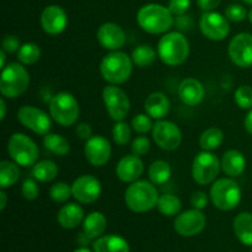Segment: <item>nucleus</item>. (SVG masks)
Segmentation results:
<instances>
[{
	"label": "nucleus",
	"mask_w": 252,
	"mask_h": 252,
	"mask_svg": "<svg viewBox=\"0 0 252 252\" xmlns=\"http://www.w3.org/2000/svg\"><path fill=\"white\" fill-rule=\"evenodd\" d=\"M137 22L143 31L150 34L166 33L175 24L169 7L160 4H147L137 12Z\"/></svg>",
	"instance_id": "nucleus-1"
},
{
	"label": "nucleus",
	"mask_w": 252,
	"mask_h": 252,
	"mask_svg": "<svg viewBox=\"0 0 252 252\" xmlns=\"http://www.w3.org/2000/svg\"><path fill=\"white\" fill-rule=\"evenodd\" d=\"M159 193L152 181L138 180L132 182L125 192V202L134 213H145L158 206Z\"/></svg>",
	"instance_id": "nucleus-2"
},
{
	"label": "nucleus",
	"mask_w": 252,
	"mask_h": 252,
	"mask_svg": "<svg viewBox=\"0 0 252 252\" xmlns=\"http://www.w3.org/2000/svg\"><path fill=\"white\" fill-rule=\"evenodd\" d=\"M189 54V39L179 31L166 32L158 42V56L162 63L169 66H177L185 63Z\"/></svg>",
	"instance_id": "nucleus-3"
},
{
	"label": "nucleus",
	"mask_w": 252,
	"mask_h": 252,
	"mask_svg": "<svg viewBox=\"0 0 252 252\" xmlns=\"http://www.w3.org/2000/svg\"><path fill=\"white\" fill-rule=\"evenodd\" d=\"M132 57L121 51L106 54L100 63V73L108 84L121 85L128 81L133 71Z\"/></svg>",
	"instance_id": "nucleus-4"
},
{
	"label": "nucleus",
	"mask_w": 252,
	"mask_h": 252,
	"mask_svg": "<svg viewBox=\"0 0 252 252\" xmlns=\"http://www.w3.org/2000/svg\"><path fill=\"white\" fill-rule=\"evenodd\" d=\"M30 86V74L22 63H9L1 69L0 93L5 98L21 96Z\"/></svg>",
	"instance_id": "nucleus-5"
},
{
	"label": "nucleus",
	"mask_w": 252,
	"mask_h": 252,
	"mask_svg": "<svg viewBox=\"0 0 252 252\" xmlns=\"http://www.w3.org/2000/svg\"><path fill=\"white\" fill-rule=\"evenodd\" d=\"M209 194L212 203L220 211H233L241 201V189L233 177H223L214 181Z\"/></svg>",
	"instance_id": "nucleus-6"
},
{
	"label": "nucleus",
	"mask_w": 252,
	"mask_h": 252,
	"mask_svg": "<svg viewBox=\"0 0 252 252\" xmlns=\"http://www.w3.org/2000/svg\"><path fill=\"white\" fill-rule=\"evenodd\" d=\"M49 115L58 125L69 127L78 122L80 108L76 98L70 93L56 94L49 102Z\"/></svg>",
	"instance_id": "nucleus-7"
},
{
	"label": "nucleus",
	"mask_w": 252,
	"mask_h": 252,
	"mask_svg": "<svg viewBox=\"0 0 252 252\" xmlns=\"http://www.w3.org/2000/svg\"><path fill=\"white\" fill-rule=\"evenodd\" d=\"M7 153L19 166L31 167L38 160V147L24 133H14L7 140Z\"/></svg>",
	"instance_id": "nucleus-8"
},
{
	"label": "nucleus",
	"mask_w": 252,
	"mask_h": 252,
	"mask_svg": "<svg viewBox=\"0 0 252 252\" xmlns=\"http://www.w3.org/2000/svg\"><path fill=\"white\" fill-rule=\"evenodd\" d=\"M221 169V161L212 152L198 153L192 162V177L201 186H207L216 181Z\"/></svg>",
	"instance_id": "nucleus-9"
},
{
	"label": "nucleus",
	"mask_w": 252,
	"mask_h": 252,
	"mask_svg": "<svg viewBox=\"0 0 252 252\" xmlns=\"http://www.w3.org/2000/svg\"><path fill=\"white\" fill-rule=\"evenodd\" d=\"M102 98L106 111L113 121L118 122L127 117L130 110V101L120 86L113 84L106 86L102 91Z\"/></svg>",
	"instance_id": "nucleus-10"
},
{
	"label": "nucleus",
	"mask_w": 252,
	"mask_h": 252,
	"mask_svg": "<svg viewBox=\"0 0 252 252\" xmlns=\"http://www.w3.org/2000/svg\"><path fill=\"white\" fill-rule=\"evenodd\" d=\"M17 120L27 129L38 135H46L51 132L52 117L41 108L25 105L17 111Z\"/></svg>",
	"instance_id": "nucleus-11"
},
{
	"label": "nucleus",
	"mask_w": 252,
	"mask_h": 252,
	"mask_svg": "<svg viewBox=\"0 0 252 252\" xmlns=\"http://www.w3.org/2000/svg\"><path fill=\"white\" fill-rule=\"evenodd\" d=\"M152 132L155 144L161 149L171 152L181 145L182 132L179 126L171 121H157Z\"/></svg>",
	"instance_id": "nucleus-12"
},
{
	"label": "nucleus",
	"mask_w": 252,
	"mask_h": 252,
	"mask_svg": "<svg viewBox=\"0 0 252 252\" xmlns=\"http://www.w3.org/2000/svg\"><path fill=\"white\" fill-rule=\"evenodd\" d=\"M199 30L212 41H223L230 32L229 20L216 11H206L199 20Z\"/></svg>",
	"instance_id": "nucleus-13"
},
{
	"label": "nucleus",
	"mask_w": 252,
	"mask_h": 252,
	"mask_svg": "<svg viewBox=\"0 0 252 252\" xmlns=\"http://www.w3.org/2000/svg\"><path fill=\"white\" fill-rule=\"evenodd\" d=\"M231 62L240 68L252 66V34L241 32L231 38L228 47Z\"/></svg>",
	"instance_id": "nucleus-14"
},
{
	"label": "nucleus",
	"mask_w": 252,
	"mask_h": 252,
	"mask_svg": "<svg viewBox=\"0 0 252 252\" xmlns=\"http://www.w3.org/2000/svg\"><path fill=\"white\" fill-rule=\"evenodd\" d=\"M206 223V216L202 211L193 208L177 214L174 221V228L181 236H194L203 231Z\"/></svg>",
	"instance_id": "nucleus-15"
},
{
	"label": "nucleus",
	"mask_w": 252,
	"mask_h": 252,
	"mask_svg": "<svg viewBox=\"0 0 252 252\" xmlns=\"http://www.w3.org/2000/svg\"><path fill=\"white\" fill-rule=\"evenodd\" d=\"M111 153H112V148H111L110 142L102 135H93L90 139L86 140L85 147H84L86 160L96 167L105 166L110 161Z\"/></svg>",
	"instance_id": "nucleus-16"
},
{
	"label": "nucleus",
	"mask_w": 252,
	"mask_h": 252,
	"mask_svg": "<svg viewBox=\"0 0 252 252\" xmlns=\"http://www.w3.org/2000/svg\"><path fill=\"white\" fill-rule=\"evenodd\" d=\"M71 192L74 198L80 203H94L101 194V182L95 176L83 175L71 184Z\"/></svg>",
	"instance_id": "nucleus-17"
},
{
	"label": "nucleus",
	"mask_w": 252,
	"mask_h": 252,
	"mask_svg": "<svg viewBox=\"0 0 252 252\" xmlns=\"http://www.w3.org/2000/svg\"><path fill=\"white\" fill-rule=\"evenodd\" d=\"M39 20L43 31L52 36L61 34L68 25V15L59 5H48L44 7Z\"/></svg>",
	"instance_id": "nucleus-18"
},
{
	"label": "nucleus",
	"mask_w": 252,
	"mask_h": 252,
	"mask_svg": "<svg viewBox=\"0 0 252 252\" xmlns=\"http://www.w3.org/2000/svg\"><path fill=\"white\" fill-rule=\"evenodd\" d=\"M97 41L107 51H120L126 43V32L115 22H105L97 30Z\"/></svg>",
	"instance_id": "nucleus-19"
},
{
	"label": "nucleus",
	"mask_w": 252,
	"mask_h": 252,
	"mask_svg": "<svg viewBox=\"0 0 252 252\" xmlns=\"http://www.w3.org/2000/svg\"><path fill=\"white\" fill-rule=\"evenodd\" d=\"M144 172V162L138 155H126L116 166V175L126 184H132L139 180Z\"/></svg>",
	"instance_id": "nucleus-20"
},
{
	"label": "nucleus",
	"mask_w": 252,
	"mask_h": 252,
	"mask_svg": "<svg viewBox=\"0 0 252 252\" xmlns=\"http://www.w3.org/2000/svg\"><path fill=\"white\" fill-rule=\"evenodd\" d=\"M203 84L194 78H186L179 85V97L186 106H197L204 100Z\"/></svg>",
	"instance_id": "nucleus-21"
},
{
	"label": "nucleus",
	"mask_w": 252,
	"mask_h": 252,
	"mask_svg": "<svg viewBox=\"0 0 252 252\" xmlns=\"http://www.w3.org/2000/svg\"><path fill=\"white\" fill-rule=\"evenodd\" d=\"M170 100L164 93L155 91L150 94L144 101V110L147 115L154 120H164L170 112Z\"/></svg>",
	"instance_id": "nucleus-22"
},
{
	"label": "nucleus",
	"mask_w": 252,
	"mask_h": 252,
	"mask_svg": "<svg viewBox=\"0 0 252 252\" xmlns=\"http://www.w3.org/2000/svg\"><path fill=\"white\" fill-rule=\"evenodd\" d=\"M246 159L239 150L230 149L224 153L221 159V170L229 177H238L245 171Z\"/></svg>",
	"instance_id": "nucleus-23"
},
{
	"label": "nucleus",
	"mask_w": 252,
	"mask_h": 252,
	"mask_svg": "<svg viewBox=\"0 0 252 252\" xmlns=\"http://www.w3.org/2000/svg\"><path fill=\"white\" fill-rule=\"evenodd\" d=\"M84 209L76 203H68L61 208L57 216L58 224L64 229H74L84 221Z\"/></svg>",
	"instance_id": "nucleus-24"
},
{
	"label": "nucleus",
	"mask_w": 252,
	"mask_h": 252,
	"mask_svg": "<svg viewBox=\"0 0 252 252\" xmlns=\"http://www.w3.org/2000/svg\"><path fill=\"white\" fill-rule=\"evenodd\" d=\"M107 228V219L100 212H93L85 217L83 221L84 235L88 239H97L102 236V234Z\"/></svg>",
	"instance_id": "nucleus-25"
},
{
	"label": "nucleus",
	"mask_w": 252,
	"mask_h": 252,
	"mask_svg": "<svg viewBox=\"0 0 252 252\" xmlns=\"http://www.w3.org/2000/svg\"><path fill=\"white\" fill-rule=\"evenodd\" d=\"M234 233L240 243L244 245L252 246V214L243 212L238 214L233 223Z\"/></svg>",
	"instance_id": "nucleus-26"
},
{
	"label": "nucleus",
	"mask_w": 252,
	"mask_h": 252,
	"mask_svg": "<svg viewBox=\"0 0 252 252\" xmlns=\"http://www.w3.org/2000/svg\"><path fill=\"white\" fill-rule=\"evenodd\" d=\"M94 252H129V245L122 236H100L94 243Z\"/></svg>",
	"instance_id": "nucleus-27"
},
{
	"label": "nucleus",
	"mask_w": 252,
	"mask_h": 252,
	"mask_svg": "<svg viewBox=\"0 0 252 252\" xmlns=\"http://www.w3.org/2000/svg\"><path fill=\"white\" fill-rule=\"evenodd\" d=\"M31 175L39 182H51L58 175V166L52 160H41L32 166Z\"/></svg>",
	"instance_id": "nucleus-28"
},
{
	"label": "nucleus",
	"mask_w": 252,
	"mask_h": 252,
	"mask_svg": "<svg viewBox=\"0 0 252 252\" xmlns=\"http://www.w3.org/2000/svg\"><path fill=\"white\" fill-rule=\"evenodd\" d=\"M20 177L19 165L10 160L0 161V187L1 189L14 186Z\"/></svg>",
	"instance_id": "nucleus-29"
},
{
	"label": "nucleus",
	"mask_w": 252,
	"mask_h": 252,
	"mask_svg": "<svg viewBox=\"0 0 252 252\" xmlns=\"http://www.w3.org/2000/svg\"><path fill=\"white\" fill-rule=\"evenodd\" d=\"M148 175H149V180L154 185H164L171 179L172 170L169 162L164 161V160H157L153 162L148 169Z\"/></svg>",
	"instance_id": "nucleus-30"
},
{
	"label": "nucleus",
	"mask_w": 252,
	"mask_h": 252,
	"mask_svg": "<svg viewBox=\"0 0 252 252\" xmlns=\"http://www.w3.org/2000/svg\"><path fill=\"white\" fill-rule=\"evenodd\" d=\"M224 142V133L220 128L212 127L204 130L199 137V147L206 152L218 149Z\"/></svg>",
	"instance_id": "nucleus-31"
},
{
	"label": "nucleus",
	"mask_w": 252,
	"mask_h": 252,
	"mask_svg": "<svg viewBox=\"0 0 252 252\" xmlns=\"http://www.w3.org/2000/svg\"><path fill=\"white\" fill-rule=\"evenodd\" d=\"M130 57H132L134 65L139 66V68H147L157 61L158 52L149 44H140L133 49Z\"/></svg>",
	"instance_id": "nucleus-32"
},
{
	"label": "nucleus",
	"mask_w": 252,
	"mask_h": 252,
	"mask_svg": "<svg viewBox=\"0 0 252 252\" xmlns=\"http://www.w3.org/2000/svg\"><path fill=\"white\" fill-rule=\"evenodd\" d=\"M43 145L48 152L58 157H64L70 152V144L68 140L57 133H48L44 135Z\"/></svg>",
	"instance_id": "nucleus-33"
},
{
	"label": "nucleus",
	"mask_w": 252,
	"mask_h": 252,
	"mask_svg": "<svg viewBox=\"0 0 252 252\" xmlns=\"http://www.w3.org/2000/svg\"><path fill=\"white\" fill-rule=\"evenodd\" d=\"M158 211L165 217H175L181 211V199L171 193H165L159 197L158 201Z\"/></svg>",
	"instance_id": "nucleus-34"
},
{
	"label": "nucleus",
	"mask_w": 252,
	"mask_h": 252,
	"mask_svg": "<svg viewBox=\"0 0 252 252\" xmlns=\"http://www.w3.org/2000/svg\"><path fill=\"white\" fill-rule=\"evenodd\" d=\"M41 58V48L38 44L33 42H26L21 44L20 49L17 51V59L24 65H32L37 63Z\"/></svg>",
	"instance_id": "nucleus-35"
},
{
	"label": "nucleus",
	"mask_w": 252,
	"mask_h": 252,
	"mask_svg": "<svg viewBox=\"0 0 252 252\" xmlns=\"http://www.w3.org/2000/svg\"><path fill=\"white\" fill-rule=\"evenodd\" d=\"M73 196V192H71V186H69L66 182H56L54 185H52V187L49 189V197L52 198V201H54L56 203H65L69 201V198Z\"/></svg>",
	"instance_id": "nucleus-36"
},
{
	"label": "nucleus",
	"mask_w": 252,
	"mask_h": 252,
	"mask_svg": "<svg viewBox=\"0 0 252 252\" xmlns=\"http://www.w3.org/2000/svg\"><path fill=\"white\" fill-rule=\"evenodd\" d=\"M234 100L241 110L252 108V86L240 85L234 93Z\"/></svg>",
	"instance_id": "nucleus-37"
},
{
	"label": "nucleus",
	"mask_w": 252,
	"mask_h": 252,
	"mask_svg": "<svg viewBox=\"0 0 252 252\" xmlns=\"http://www.w3.org/2000/svg\"><path fill=\"white\" fill-rule=\"evenodd\" d=\"M113 140L116 144L118 145H126L130 139L132 135V130H130V126L128 123L123 122V121H118L112 129Z\"/></svg>",
	"instance_id": "nucleus-38"
},
{
	"label": "nucleus",
	"mask_w": 252,
	"mask_h": 252,
	"mask_svg": "<svg viewBox=\"0 0 252 252\" xmlns=\"http://www.w3.org/2000/svg\"><path fill=\"white\" fill-rule=\"evenodd\" d=\"M153 125L152 117L147 113H139V115L134 116L132 120V128L137 133H140V134H145V133L153 130Z\"/></svg>",
	"instance_id": "nucleus-39"
},
{
	"label": "nucleus",
	"mask_w": 252,
	"mask_h": 252,
	"mask_svg": "<svg viewBox=\"0 0 252 252\" xmlns=\"http://www.w3.org/2000/svg\"><path fill=\"white\" fill-rule=\"evenodd\" d=\"M249 12L246 11L245 7L240 4H230L225 9V17L229 21L241 22L246 19Z\"/></svg>",
	"instance_id": "nucleus-40"
},
{
	"label": "nucleus",
	"mask_w": 252,
	"mask_h": 252,
	"mask_svg": "<svg viewBox=\"0 0 252 252\" xmlns=\"http://www.w3.org/2000/svg\"><path fill=\"white\" fill-rule=\"evenodd\" d=\"M21 192L24 198H26L27 201H34L39 194V187L38 185H37V180H25L21 187Z\"/></svg>",
	"instance_id": "nucleus-41"
},
{
	"label": "nucleus",
	"mask_w": 252,
	"mask_h": 252,
	"mask_svg": "<svg viewBox=\"0 0 252 252\" xmlns=\"http://www.w3.org/2000/svg\"><path fill=\"white\" fill-rule=\"evenodd\" d=\"M150 150V140L147 137H137L132 143V153L138 157H143V155L148 154Z\"/></svg>",
	"instance_id": "nucleus-42"
},
{
	"label": "nucleus",
	"mask_w": 252,
	"mask_h": 252,
	"mask_svg": "<svg viewBox=\"0 0 252 252\" xmlns=\"http://www.w3.org/2000/svg\"><path fill=\"white\" fill-rule=\"evenodd\" d=\"M191 6V0H170L169 9L175 16L185 15Z\"/></svg>",
	"instance_id": "nucleus-43"
},
{
	"label": "nucleus",
	"mask_w": 252,
	"mask_h": 252,
	"mask_svg": "<svg viewBox=\"0 0 252 252\" xmlns=\"http://www.w3.org/2000/svg\"><path fill=\"white\" fill-rule=\"evenodd\" d=\"M208 204V196L204 191H196L191 197V206L194 209H198L202 211L204 209Z\"/></svg>",
	"instance_id": "nucleus-44"
},
{
	"label": "nucleus",
	"mask_w": 252,
	"mask_h": 252,
	"mask_svg": "<svg viewBox=\"0 0 252 252\" xmlns=\"http://www.w3.org/2000/svg\"><path fill=\"white\" fill-rule=\"evenodd\" d=\"M21 47L20 44V41L17 39L16 36H11V34H7V36L4 37L2 39V48L6 53H14V52H17Z\"/></svg>",
	"instance_id": "nucleus-45"
},
{
	"label": "nucleus",
	"mask_w": 252,
	"mask_h": 252,
	"mask_svg": "<svg viewBox=\"0 0 252 252\" xmlns=\"http://www.w3.org/2000/svg\"><path fill=\"white\" fill-rule=\"evenodd\" d=\"M75 133L78 138L83 140H88L93 137V128L88 123H79L75 128Z\"/></svg>",
	"instance_id": "nucleus-46"
},
{
	"label": "nucleus",
	"mask_w": 252,
	"mask_h": 252,
	"mask_svg": "<svg viewBox=\"0 0 252 252\" xmlns=\"http://www.w3.org/2000/svg\"><path fill=\"white\" fill-rule=\"evenodd\" d=\"M220 2L221 0H197V4L204 12L214 11L220 5Z\"/></svg>",
	"instance_id": "nucleus-47"
},
{
	"label": "nucleus",
	"mask_w": 252,
	"mask_h": 252,
	"mask_svg": "<svg viewBox=\"0 0 252 252\" xmlns=\"http://www.w3.org/2000/svg\"><path fill=\"white\" fill-rule=\"evenodd\" d=\"M175 24H176V26H179L181 30L189 29V26L192 25V20L191 17L185 16V15H180V16H177V20L175 21Z\"/></svg>",
	"instance_id": "nucleus-48"
},
{
	"label": "nucleus",
	"mask_w": 252,
	"mask_h": 252,
	"mask_svg": "<svg viewBox=\"0 0 252 252\" xmlns=\"http://www.w3.org/2000/svg\"><path fill=\"white\" fill-rule=\"evenodd\" d=\"M244 125H245V129L248 130L250 134H252V108L250 110V112L248 113V116L245 117Z\"/></svg>",
	"instance_id": "nucleus-49"
},
{
	"label": "nucleus",
	"mask_w": 252,
	"mask_h": 252,
	"mask_svg": "<svg viewBox=\"0 0 252 252\" xmlns=\"http://www.w3.org/2000/svg\"><path fill=\"white\" fill-rule=\"evenodd\" d=\"M6 203H7V196L4 192V189H1V191H0V211H4L5 207H6Z\"/></svg>",
	"instance_id": "nucleus-50"
},
{
	"label": "nucleus",
	"mask_w": 252,
	"mask_h": 252,
	"mask_svg": "<svg viewBox=\"0 0 252 252\" xmlns=\"http://www.w3.org/2000/svg\"><path fill=\"white\" fill-rule=\"evenodd\" d=\"M0 108H1V113H0V120L4 121L5 116H6V102H5V97L0 98Z\"/></svg>",
	"instance_id": "nucleus-51"
},
{
	"label": "nucleus",
	"mask_w": 252,
	"mask_h": 252,
	"mask_svg": "<svg viewBox=\"0 0 252 252\" xmlns=\"http://www.w3.org/2000/svg\"><path fill=\"white\" fill-rule=\"evenodd\" d=\"M6 52L4 51V49H1V51H0V61H1V63H0V68H4L5 65H6V64H5V61H6Z\"/></svg>",
	"instance_id": "nucleus-52"
},
{
	"label": "nucleus",
	"mask_w": 252,
	"mask_h": 252,
	"mask_svg": "<svg viewBox=\"0 0 252 252\" xmlns=\"http://www.w3.org/2000/svg\"><path fill=\"white\" fill-rule=\"evenodd\" d=\"M74 252H91V251L89 250V249H86V248H80V249H76V250Z\"/></svg>",
	"instance_id": "nucleus-53"
},
{
	"label": "nucleus",
	"mask_w": 252,
	"mask_h": 252,
	"mask_svg": "<svg viewBox=\"0 0 252 252\" xmlns=\"http://www.w3.org/2000/svg\"><path fill=\"white\" fill-rule=\"evenodd\" d=\"M248 17H249V20H250V22H251V25H252V9L250 10V11H249Z\"/></svg>",
	"instance_id": "nucleus-54"
},
{
	"label": "nucleus",
	"mask_w": 252,
	"mask_h": 252,
	"mask_svg": "<svg viewBox=\"0 0 252 252\" xmlns=\"http://www.w3.org/2000/svg\"><path fill=\"white\" fill-rule=\"evenodd\" d=\"M244 1H245L246 4H249V5H252V0H244Z\"/></svg>",
	"instance_id": "nucleus-55"
},
{
	"label": "nucleus",
	"mask_w": 252,
	"mask_h": 252,
	"mask_svg": "<svg viewBox=\"0 0 252 252\" xmlns=\"http://www.w3.org/2000/svg\"><path fill=\"white\" fill-rule=\"evenodd\" d=\"M251 252H252V250H251Z\"/></svg>",
	"instance_id": "nucleus-56"
}]
</instances>
